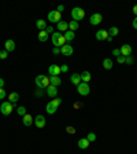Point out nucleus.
<instances>
[{
    "instance_id": "obj_1",
    "label": "nucleus",
    "mask_w": 137,
    "mask_h": 154,
    "mask_svg": "<svg viewBox=\"0 0 137 154\" xmlns=\"http://www.w3.org/2000/svg\"><path fill=\"white\" fill-rule=\"evenodd\" d=\"M52 44L58 48H62L65 44H67L63 33H60V32H55V33H52Z\"/></svg>"
},
{
    "instance_id": "obj_2",
    "label": "nucleus",
    "mask_w": 137,
    "mask_h": 154,
    "mask_svg": "<svg viewBox=\"0 0 137 154\" xmlns=\"http://www.w3.org/2000/svg\"><path fill=\"white\" fill-rule=\"evenodd\" d=\"M60 103H62V99L60 98H55V99H52L51 102H48L47 106H45V110H47L48 114H55V111L58 110Z\"/></svg>"
},
{
    "instance_id": "obj_3",
    "label": "nucleus",
    "mask_w": 137,
    "mask_h": 154,
    "mask_svg": "<svg viewBox=\"0 0 137 154\" xmlns=\"http://www.w3.org/2000/svg\"><path fill=\"white\" fill-rule=\"evenodd\" d=\"M34 83L39 88H47V87L51 85V83H49V77H47V76H44V74L37 76L36 80H34Z\"/></svg>"
},
{
    "instance_id": "obj_4",
    "label": "nucleus",
    "mask_w": 137,
    "mask_h": 154,
    "mask_svg": "<svg viewBox=\"0 0 137 154\" xmlns=\"http://www.w3.org/2000/svg\"><path fill=\"white\" fill-rule=\"evenodd\" d=\"M14 107H15V105H12L11 102L3 100V103L0 105V111H1L3 116H8V114H11V111L14 110Z\"/></svg>"
},
{
    "instance_id": "obj_5",
    "label": "nucleus",
    "mask_w": 137,
    "mask_h": 154,
    "mask_svg": "<svg viewBox=\"0 0 137 154\" xmlns=\"http://www.w3.org/2000/svg\"><path fill=\"white\" fill-rule=\"evenodd\" d=\"M71 17H73V21L80 22V21H82L84 18H85V11L80 7H74L73 10H71Z\"/></svg>"
},
{
    "instance_id": "obj_6",
    "label": "nucleus",
    "mask_w": 137,
    "mask_h": 154,
    "mask_svg": "<svg viewBox=\"0 0 137 154\" xmlns=\"http://www.w3.org/2000/svg\"><path fill=\"white\" fill-rule=\"evenodd\" d=\"M77 92H78L80 95H82V96H86V95H89L90 92V87L88 83H80L78 85H77Z\"/></svg>"
},
{
    "instance_id": "obj_7",
    "label": "nucleus",
    "mask_w": 137,
    "mask_h": 154,
    "mask_svg": "<svg viewBox=\"0 0 137 154\" xmlns=\"http://www.w3.org/2000/svg\"><path fill=\"white\" fill-rule=\"evenodd\" d=\"M48 21H49V22H54V24H58V22L62 21V14L59 11H56V10L49 11L48 12Z\"/></svg>"
},
{
    "instance_id": "obj_8",
    "label": "nucleus",
    "mask_w": 137,
    "mask_h": 154,
    "mask_svg": "<svg viewBox=\"0 0 137 154\" xmlns=\"http://www.w3.org/2000/svg\"><path fill=\"white\" fill-rule=\"evenodd\" d=\"M73 52H74V48L71 47L70 44H65L62 48H60V54L65 56H70L73 55Z\"/></svg>"
},
{
    "instance_id": "obj_9",
    "label": "nucleus",
    "mask_w": 137,
    "mask_h": 154,
    "mask_svg": "<svg viewBox=\"0 0 137 154\" xmlns=\"http://www.w3.org/2000/svg\"><path fill=\"white\" fill-rule=\"evenodd\" d=\"M102 21H103V17H102V14H99V12H95V14H92V15H90V18H89L90 25H99Z\"/></svg>"
},
{
    "instance_id": "obj_10",
    "label": "nucleus",
    "mask_w": 137,
    "mask_h": 154,
    "mask_svg": "<svg viewBox=\"0 0 137 154\" xmlns=\"http://www.w3.org/2000/svg\"><path fill=\"white\" fill-rule=\"evenodd\" d=\"M119 50H121V55H123V56H130L132 55V51H133L132 46H129V44H123Z\"/></svg>"
},
{
    "instance_id": "obj_11",
    "label": "nucleus",
    "mask_w": 137,
    "mask_h": 154,
    "mask_svg": "<svg viewBox=\"0 0 137 154\" xmlns=\"http://www.w3.org/2000/svg\"><path fill=\"white\" fill-rule=\"evenodd\" d=\"M34 124H36V127H37V128H44V127H45V124H47V121H45V119H44V116L39 114V116H36Z\"/></svg>"
},
{
    "instance_id": "obj_12",
    "label": "nucleus",
    "mask_w": 137,
    "mask_h": 154,
    "mask_svg": "<svg viewBox=\"0 0 137 154\" xmlns=\"http://www.w3.org/2000/svg\"><path fill=\"white\" fill-rule=\"evenodd\" d=\"M48 73H49V76H59L62 73L60 66H58V65H51V66L48 67Z\"/></svg>"
},
{
    "instance_id": "obj_13",
    "label": "nucleus",
    "mask_w": 137,
    "mask_h": 154,
    "mask_svg": "<svg viewBox=\"0 0 137 154\" xmlns=\"http://www.w3.org/2000/svg\"><path fill=\"white\" fill-rule=\"evenodd\" d=\"M107 37H108V30H104V29H102V30L96 32V40H99V41L107 40Z\"/></svg>"
},
{
    "instance_id": "obj_14",
    "label": "nucleus",
    "mask_w": 137,
    "mask_h": 154,
    "mask_svg": "<svg viewBox=\"0 0 137 154\" xmlns=\"http://www.w3.org/2000/svg\"><path fill=\"white\" fill-rule=\"evenodd\" d=\"M47 95L49 98H56L58 96V87H55V85L47 87Z\"/></svg>"
},
{
    "instance_id": "obj_15",
    "label": "nucleus",
    "mask_w": 137,
    "mask_h": 154,
    "mask_svg": "<svg viewBox=\"0 0 137 154\" xmlns=\"http://www.w3.org/2000/svg\"><path fill=\"white\" fill-rule=\"evenodd\" d=\"M22 123H24L25 127H30L32 124L34 123V119H33V117H32V116L29 114V113H26V114H25L24 117H22Z\"/></svg>"
},
{
    "instance_id": "obj_16",
    "label": "nucleus",
    "mask_w": 137,
    "mask_h": 154,
    "mask_svg": "<svg viewBox=\"0 0 137 154\" xmlns=\"http://www.w3.org/2000/svg\"><path fill=\"white\" fill-rule=\"evenodd\" d=\"M56 26H58V32H60V33H65L66 30H69V22H66V21H60V22H58Z\"/></svg>"
},
{
    "instance_id": "obj_17",
    "label": "nucleus",
    "mask_w": 137,
    "mask_h": 154,
    "mask_svg": "<svg viewBox=\"0 0 137 154\" xmlns=\"http://www.w3.org/2000/svg\"><path fill=\"white\" fill-rule=\"evenodd\" d=\"M4 50L8 52H11L15 50V41L14 40H7L6 43H4Z\"/></svg>"
},
{
    "instance_id": "obj_18",
    "label": "nucleus",
    "mask_w": 137,
    "mask_h": 154,
    "mask_svg": "<svg viewBox=\"0 0 137 154\" xmlns=\"http://www.w3.org/2000/svg\"><path fill=\"white\" fill-rule=\"evenodd\" d=\"M89 145H90V142L86 138H82V139H80V140H78V147L81 149V150H85V149H88V147H89Z\"/></svg>"
},
{
    "instance_id": "obj_19",
    "label": "nucleus",
    "mask_w": 137,
    "mask_h": 154,
    "mask_svg": "<svg viewBox=\"0 0 137 154\" xmlns=\"http://www.w3.org/2000/svg\"><path fill=\"white\" fill-rule=\"evenodd\" d=\"M18 100H19V94L18 92H11L8 95V102H11L12 105H16Z\"/></svg>"
},
{
    "instance_id": "obj_20",
    "label": "nucleus",
    "mask_w": 137,
    "mask_h": 154,
    "mask_svg": "<svg viewBox=\"0 0 137 154\" xmlns=\"http://www.w3.org/2000/svg\"><path fill=\"white\" fill-rule=\"evenodd\" d=\"M49 83H51V85L59 87V85L62 84V80H60L59 76H51V77H49Z\"/></svg>"
},
{
    "instance_id": "obj_21",
    "label": "nucleus",
    "mask_w": 137,
    "mask_h": 154,
    "mask_svg": "<svg viewBox=\"0 0 137 154\" xmlns=\"http://www.w3.org/2000/svg\"><path fill=\"white\" fill-rule=\"evenodd\" d=\"M63 36H65L66 41H69V43L75 39V33H74V32H71V30H66L65 33H63Z\"/></svg>"
},
{
    "instance_id": "obj_22",
    "label": "nucleus",
    "mask_w": 137,
    "mask_h": 154,
    "mask_svg": "<svg viewBox=\"0 0 137 154\" xmlns=\"http://www.w3.org/2000/svg\"><path fill=\"white\" fill-rule=\"evenodd\" d=\"M70 81L74 84V85H78V84L81 83V76H80L78 73H73V74L70 76Z\"/></svg>"
},
{
    "instance_id": "obj_23",
    "label": "nucleus",
    "mask_w": 137,
    "mask_h": 154,
    "mask_svg": "<svg viewBox=\"0 0 137 154\" xmlns=\"http://www.w3.org/2000/svg\"><path fill=\"white\" fill-rule=\"evenodd\" d=\"M80 76H81V81H82V83H89V81H90V77H92V76H90V73H89L88 70L82 72Z\"/></svg>"
},
{
    "instance_id": "obj_24",
    "label": "nucleus",
    "mask_w": 137,
    "mask_h": 154,
    "mask_svg": "<svg viewBox=\"0 0 137 154\" xmlns=\"http://www.w3.org/2000/svg\"><path fill=\"white\" fill-rule=\"evenodd\" d=\"M114 66V63H113V59H110V58H106V59L103 61V67L106 69V70H111Z\"/></svg>"
},
{
    "instance_id": "obj_25",
    "label": "nucleus",
    "mask_w": 137,
    "mask_h": 154,
    "mask_svg": "<svg viewBox=\"0 0 137 154\" xmlns=\"http://www.w3.org/2000/svg\"><path fill=\"white\" fill-rule=\"evenodd\" d=\"M36 28L40 29V30H45V29H47V22L44 20H39L36 22Z\"/></svg>"
},
{
    "instance_id": "obj_26",
    "label": "nucleus",
    "mask_w": 137,
    "mask_h": 154,
    "mask_svg": "<svg viewBox=\"0 0 137 154\" xmlns=\"http://www.w3.org/2000/svg\"><path fill=\"white\" fill-rule=\"evenodd\" d=\"M48 37H49V36H48L47 32H45V30H40V33H39V40L41 41V43H45V41L48 40Z\"/></svg>"
},
{
    "instance_id": "obj_27",
    "label": "nucleus",
    "mask_w": 137,
    "mask_h": 154,
    "mask_svg": "<svg viewBox=\"0 0 137 154\" xmlns=\"http://www.w3.org/2000/svg\"><path fill=\"white\" fill-rule=\"evenodd\" d=\"M78 28H80V24H78V22H75V21H70V22H69V30L75 32Z\"/></svg>"
},
{
    "instance_id": "obj_28",
    "label": "nucleus",
    "mask_w": 137,
    "mask_h": 154,
    "mask_svg": "<svg viewBox=\"0 0 137 154\" xmlns=\"http://www.w3.org/2000/svg\"><path fill=\"white\" fill-rule=\"evenodd\" d=\"M118 33H119V29H118L117 26H111V28L108 29V36L110 37H115Z\"/></svg>"
},
{
    "instance_id": "obj_29",
    "label": "nucleus",
    "mask_w": 137,
    "mask_h": 154,
    "mask_svg": "<svg viewBox=\"0 0 137 154\" xmlns=\"http://www.w3.org/2000/svg\"><path fill=\"white\" fill-rule=\"evenodd\" d=\"M16 113L24 117V116L26 114V109H25V106H19V107H18V109H16Z\"/></svg>"
},
{
    "instance_id": "obj_30",
    "label": "nucleus",
    "mask_w": 137,
    "mask_h": 154,
    "mask_svg": "<svg viewBox=\"0 0 137 154\" xmlns=\"http://www.w3.org/2000/svg\"><path fill=\"white\" fill-rule=\"evenodd\" d=\"M86 139H88V140L92 143V142H95V140H96V135H95L93 132H89V134H88V136H86Z\"/></svg>"
},
{
    "instance_id": "obj_31",
    "label": "nucleus",
    "mask_w": 137,
    "mask_h": 154,
    "mask_svg": "<svg viewBox=\"0 0 137 154\" xmlns=\"http://www.w3.org/2000/svg\"><path fill=\"white\" fill-rule=\"evenodd\" d=\"M133 56L130 55V56H125V63L126 65H133Z\"/></svg>"
},
{
    "instance_id": "obj_32",
    "label": "nucleus",
    "mask_w": 137,
    "mask_h": 154,
    "mask_svg": "<svg viewBox=\"0 0 137 154\" xmlns=\"http://www.w3.org/2000/svg\"><path fill=\"white\" fill-rule=\"evenodd\" d=\"M8 56V51H6V50H1L0 51V59H6Z\"/></svg>"
},
{
    "instance_id": "obj_33",
    "label": "nucleus",
    "mask_w": 137,
    "mask_h": 154,
    "mask_svg": "<svg viewBox=\"0 0 137 154\" xmlns=\"http://www.w3.org/2000/svg\"><path fill=\"white\" fill-rule=\"evenodd\" d=\"M113 55L115 56V58H118V56L121 55V50H119V48H114V50H113Z\"/></svg>"
},
{
    "instance_id": "obj_34",
    "label": "nucleus",
    "mask_w": 137,
    "mask_h": 154,
    "mask_svg": "<svg viewBox=\"0 0 137 154\" xmlns=\"http://www.w3.org/2000/svg\"><path fill=\"white\" fill-rule=\"evenodd\" d=\"M66 131H67V132H69V134H70V135L75 134V128H74V127H67V128H66Z\"/></svg>"
},
{
    "instance_id": "obj_35",
    "label": "nucleus",
    "mask_w": 137,
    "mask_h": 154,
    "mask_svg": "<svg viewBox=\"0 0 137 154\" xmlns=\"http://www.w3.org/2000/svg\"><path fill=\"white\" fill-rule=\"evenodd\" d=\"M117 62L121 63V65H122V63H125V56H123V55H119V56L117 58Z\"/></svg>"
},
{
    "instance_id": "obj_36",
    "label": "nucleus",
    "mask_w": 137,
    "mask_h": 154,
    "mask_svg": "<svg viewBox=\"0 0 137 154\" xmlns=\"http://www.w3.org/2000/svg\"><path fill=\"white\" fill-rule=\"evenodd\" d=\"M0 99H6V91H4V88H0Z\"/></svg>"
},
{
    "instance_id": "obj_37",
    "label": "nucleus",
    "mask_w": 137,
    "mask_h": 154,
    "mask_svg": "<svg viewBox=\"0 0 137 154\" xmlns=\"http://www.w3.org/2000/svg\"><path fill=\"white\" fill-rule=\"evenodd\" d=\"M60 70H62V73H66V72L69 70V66H67V65H62V66H60Z\"/></svg>"
},
{
    "instance_id": "obj_38",
    "label": "nucleus",
    "mask_w": 137,
    "mask_h": 154,
    "mask_svg": "<svg viewBox=\"0 0 137 154\" xmlns=\"http://www.w3.org/2000/svg\"><path fill=\"white\" fill-rule=\"evenodd\" d=\"M52 52H54L55 55H58V54H60V48H58V47H55L54 50H52Z\"/></svg>"
},
{
    "instance_id": "obj_39",
    "label": "nucleus",
    "mask_w": 137,
    "mask_h": 154,
    "mask_svg": "<svg viewBox=\"0 0 137 154\" xmlns=\"http://www.w3.org/2000/svg\"><path fill=\"white\" fill-rule=\"evenodd\" d=\"M45 32H47V33H52V32H54V28H52V26H47Z\"/></svg>"
},
{
    "instance_id": "obj_40",
    "label": "nucleus",
    "mask_w": 137,
    "mask_h": 154,
    "mask_svg": "<svg viewBox=\"0 0 137 154\" xmlns=\"http://www.w3.org/2000/svg\"><path fill=\"white\" fill-rule=\"evenodd\" d=\"M132 25H133V28L137 30V17H136V18H134V20H133V24H132Z\"/></svg>"
},
{
    "instance_id": "obj_41",
    "label": "nucleus",
    "mask_w": 137,
    "mask_h": 154,
    "mask_svg": "<svg viewBox=\"0 0 137 154\" xmlns=\"http://www.w3.org/2000/svg\"><path fill=\"white\" fill-rule=\"evenodd\" d=\"M63 10H65V7H63L62 4H60V6H58V10H56V11H59V12H60V11H63Z\"/></svg>"
},
{
    "instance_id": "obj_42",
    "label": "nucleus",
    "mask_w": 137,
    "mask_h": 154,
    "mask_svg": "<svg viewBox=\"0 0 137 154\" xmlns=\"http://www.w3.org/2000/svg\"><path fill=\"white\" fill-rule=\"evenodd\" d=\"M41 90H43V88H40L39 91L36 92V95H37V96H41V95H43V91H41Z\"/></svg>"
},
{
    "instance_id": "obj_43",
    "label": "nucleus",
    "mask_w": 137,
    "mask_h": 154,
    "mask_svg": "<svg viewBox=\"0 0 137 154\" xmlns=\"http://www.w3.org/2000/svg\"><path fill=\"white\" fill-rule=\"evenodd\" d=\"M133 14L137 17V4H136V6H133Z\"/></svg>"
},
{
    "instance_id": "obj_44",
    "label": "nucleus",
    "mask_w": 137,
    "mask_h": 154,
    "mask_svg": "<svg viewBox=\"0 0 137 154\" xmlns=\"http://www.w3.org/2000/svg\"><path fill=\"white\" fill-rule=\"evenodd\" d=\"M4 84H6V83H4V80H3V79H0V88H3V87H4Z\"/></svg>"
}]
</instances>
